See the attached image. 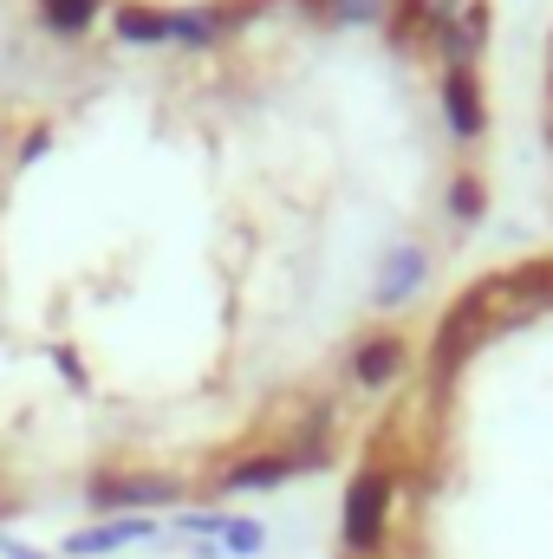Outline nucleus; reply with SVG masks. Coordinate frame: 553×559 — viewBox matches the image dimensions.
Segmentation results:
<instances>
[{
    "instance_id": "obj_1",
    "label": "nucleus",
    "mask_w": 553,
    "mask_h": 559,
    "mask_svg": "<svg viewBox=\"0 0 553 559\" xmlns=\"http://www.w3.org/2000/svg\"><path fill=\"white\" fill-rule=\"evenodd\" d=\"M385 514H391V475L358 468L352 488H345V547H352V559H372L385 547Z\"/></svg>"
},
{
    "instance_id": "obj_2",
    "label": "nucleus",
    "mask_w": 553,
    "mask_h": 559,
    "mask_svg": "<svg viewBox=\"0 0 553 559\" xmlns=\"http://www.w3.org/2000/svg\"><path fill=\"white\" fill-rule=\"evenodd\" d=\"M449 66H475L482 46H489V0H443V20H436V39Z\"/></svg>"
},
{
    "instance_id": "obj_3",
    "label": "nucleus",
    "mask_w": 553,
    "mask_h": 559,
    "mask_svg": "<svg viewBox=\"0 0 553 559\" xmlns=\"http://www.w3.org/2000/svg\"><path fill=\"white\" fill-rule=\"evenodd\" d=\"M443 111H449V131H456V138H482L489 105H482L475 66H449V72H443Z\"/></svg>"
},
{
    "instance_id": "obj_4",
    "label": "nucleus",
    "mask_w": 553,
    "mask_h": 559,
    "mask_svg": "<svg viewBox=\"0 0 553 559\" xmlns=\"http://www.w3.org/2000/svg\"><path fill=\"white\" fill-rule=\"evenodd\" d=\"M150 501H176L169 475H98L92 481V508H150Z\"/></svg>"
},
{
    "instance_id": "obj_5",
    "label": "nucleus",
    "mask_w": 553,
    "mask_h": 559,
    "mask_svg": "<svg viewBox=\"0 0 553 559\" xmlns=\"http://www.w3.org/2000/svg\"><path fill=\"white\" fill-rule=\"evenodd\" d=\"M430 280V254L404 241V248H391V261H385V274H378V306H404L416 299V286Z\"/></svg>"
},
{
    "instance_id": "obj_6",
    "label": "nucleus",
    "mask_w": 553,
    "mask_h": 559,
    "mask_svg": "<svg viewBox=\"0 0 553 559\" xmlns=\"http://www.w3.org/2000/svg\"><path fill=\"white\" fill-rule=\"evenodd\" d=\"M398 371H404V338H391V332H378V338H365V345L352 352V378H358L365 391L391 384Z\"/></svg>"
},
{
    "instance_id": "obj_7",
    "label": "nucleus",
    "mask_w": 553,
    "mask_h": 559,
    "mask_svg": "<svg viewBox=\"0 0 553 559\" xmlns=\"http://www.w3.org/2000/svg\"><path fill=\"white\" fill-rule=\"evenodd\" d=\"M436 20H443V0H398L391 7V39L398 46H430Z\"/></svg>"
},
{
    "instance_id": "obj_8",
    "label": "nucleus",
    "mask_w": 553,
    "mask_h": 559,
    "mask_svg": "<svg viewBox=\"0 0 553 559\" xmlns=\"http://www.w3.org/2000/svg\"><path fill=\"white\" fill-rule=\"evenodd\" d=\"M150 534H156L150 521H105V527L72 534V554H111V547H131V540H150Z\"/></svg>"
},
{
    "instance_id": "obj_9",
    "label": "nucleus",
    "mask_w": 553,
    "mask_h": 559,
    "mask_svg": "<svg viewBox=\"0 0 553 559\" xmlns=\"http://www.w3.org/2000/svg\"><path fill=\"white\" fill-rule=\"evenodd\" d=\"M306 462L299 455H255V462H242L235 475H228V488H280L286 475H299Z\"/></svg>"
},
{
    "instance_id": "obj_10",
    "label": "nucleus",
    "mask_w": 553,
    "mask_h": 559,
    "mask_svg": "<svg viewBox=\"0 0 553 559\" xmlns=\"http://www.w3.org/2000/svg\"><path fill=\"white\" fill-rule=\"evenodd\" d=\"M313 13H326L332 26H378L398 0H306Z\"/></svg>"
},
{
    "instance_id": "obj_11",
    "label": "nucleus",
    "mask_w": 553,
    "mask_h": 559,
    "mask_svg": "<svg viewBox=\"0 0 553 559\" xmlns=\"http://www.w3.org/2000/svg\"><path fill=\"white\" fill-rule=\"evenodd\" d=\"M215 26H222V13H215V7L169 13V39H183V46H209V39H215Z\"/></svg>"
},
{
    "instance_id": "obj_12",
    "label": "nucleus",
    "mask_w": 553,
    "mask_h": 559,
    "mask_svg": "<svg viewBox=\"0 0 553 559\" xmlns=\"http://www.w3.org/2000/svg\"><path fill=\"white\" fill-rule=\"evenodd\" d=\"M118 33H125V39H138V46L169 39V13H156V7H118Z\"/></svg>"
},
{
    "instance_id": "obj_13",
    "label": "nucleus",
    "mask_w": 553,
    "mask_h": 559,
    "mask_svg": "<svg viewBox=\"0 0 553 559\" xmlns=\"http://www.w3.org/2000/svg\"><path fill=\"white\" fill-rule=\"evenodd\" d=\"M92 13H98V0H39V20H46L52 33H85Z\"/></svg>"
},
{
    "instance_id": "obj_14",
    "label": "nucleus",
    "mask_w": 553,
    "mask_h": 559,
    "mask_svg": "<svg viewBox=\"0 0 553 559\" xmlns=\"http://www.w3.org/2000/svg\"><path fill=\"white\" fill-rule=\"evenodd\" d=\"M449 209H456L462 222H482V209H489V189H482V176H456V189H449Z\"/></svg>"
},
{
    "instance_id": "obj_15",
    "label": "nucleus",
    "mask_w": 553,
    "mask_h": 559,
    "mask_svg": "<svg viewBox=\"0 0 553 559\" xmlns=\"http://www.w3.org/2000/svg\"><path fill=\"white\" fill-rule=\"evenodd\" d=\"M222 540H228V554H261V547H268V527H261V521H242V514H228Z\"/></svg>"
},
{
    "instance_id": "obj_16",
    "label": "nucleus",
    "mask_w": 553,
    "mask_h": 559,
    "mask_svg": "<svg viewBox=\"0 0 553 559\" xmlns=\"http://www.w3.org/2000/svg\"><path fill=\"white\" fill-rule=\"evenodd\" d=\"M228 514H183V534H202V540H222Z\"/></svg>"
},
{
    "instance_id": "obj_17",
    "label": "nucleus",
    "mask_w": 553,
    "mask_h": 559,
    "mask_svg": "<svg viewBox=\"0 0 553 559\" xmlns=\"http://www.w3.org/2000/svg\"><path fill=\"white\" fill-rule=\"evenodd\" d=\"M0 547H7V559H39V554H26L20 540H0Z\"/></svg>"
}]
</instances>
